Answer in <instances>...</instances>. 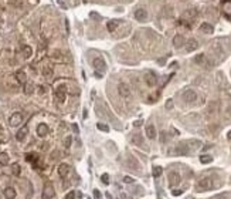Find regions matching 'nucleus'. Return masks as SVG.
Segmentation results:
<instances>
[{"instance_id":"obj_29","label":"nucleus","mask_w":231,"mask_h":199,"mask_svg":"<svg viewBox=\"0 0 231 199\" xmlns=\"http://www.w3.org/2000/svg\"><path fill=\"white\" fill-rule=\"evenodd\" d=\"M43 74L45 75V77H51V75H53V68L48 67V65H45L43 68Z\"/></svg>"},{"instance_id":"obj_32","label":"nucleus","mask_w":231,"mask_h":199,"mask_svg":"<svg viewBox=\"0 0 231 199\" xmlns=\"http://www.w3.org/2000/svg\"><path fill=\"white\" fill-rule=\"evenodd\" d=\"M33 88H34L33 84H24V92H26V94H31Z\"/></svg>"},{"instance_id":"obj_44","label":"nucleus","mask_w":231,"mask_h":199,"mask_svg":"<svg viewBox=\"0 0 231 199\" xmlns=\"http://www.w3.org/2000/svg\"><path fill=\"white\" fill-rule=\"evenodd\" d=\"M142 124V121H135V127H139Z\"/></svg>"},{"instance_id":"obj_43","label":"nucleus","mask_w":231,"mask_h":199,"mask_svg":"<svg viewBox=\"0 0 231 199\" xmlns=\"http://www.w3.org/2000/svg\"><path fill=\"white\" fill-rule=\"evenodd\" d=\"M40 88V94H44L45 92V90H44V87H38Z\"/></svg>"},{"instance_id":"obj_3","label":"nucleus","mask_w":231,"mask_h":199,"mask_svg":"<svg viewBox=\"0 0 231 199\" xmlns=\"http://www.w3.org/2000/svg\"><path fill=\"white\" fill-rule=\"evenodd\" d=\"M118 91L119 94H121V97L124 98H130V95H132V91H130V88H129V86L126 84V83H121L118 86Z\"/></svg>"},{"instance_id":"obj_45","label":"nucleus","mask_w":231,"mask_h":199,"mask_svg":"<svg viewBox=\"0 0 231 199\" xmlns=\"http://www.w3.org/2000/svg\"><path fill=\"white\" fill-rule=\"evenodd\" d=\"M107 198H108V199H112V196H111V194H109V192L107 194Z\"/></svg>"},{"instance_id":"obj_14","label":"nucleus","mask_w":231,"mask_h":199,"mask_svg":"<svg viewBox=\"0 0 231 199\" xmlns=\"http://www.w3.org/2000/svg\"><path fill=\"white\" fill-rule=\"evenodd\" d=\"M37 134H38V137H45V135L48 134V127H47V124H44V122L38 124Z\"/></svg>"},{"instance_id":"obj_8","label":"nucleus","mask_w":231,"mask_h":199,"mask_svg":"<svg viewBox=\"0 0 231 199\" xmlns=\"http://www.w3.org/2000/svg\"><path fill=\"white\" fill-rule=\"evenodd\" d=\"M55 97L60 102L65 101V86H58L57 90H55Z\"/></svg>"},{"instance_id":"obj_25","label":"nucleus","mask_w":231,"mask_h":199,"mask_svg":"<svg viewBox=\"0 0 231 199\" xmlns=\"http://www.w3.org/2000/svg\"><path fill=\"white\" fill-rule=\"evenodd\" d=\"M0 164H1V165H7V164H9V155L4 154V152L0 154Z\"/></svg>"},{"instance_id":"obj_17","label":"nucleus","mask_w":231,"mask_h":199,"mask_svg":"<svg viewBox=\"0 0 231 199\" xmlns=\"http://www.w3.org/2000/svg\"><path fill=\"white\" fill-rule=\"evenodd\" d=\"M200 32L206 33V34H210V33L214 32V29H213V26H211L210 23H203V24L200 26Z\"/></svg>"},{"instance_id":"obj_33","label":"nucleus","mask_w":231,"mask_h":199,"mask_svg":"<svg viewBox=\"0 0 231 199\" xmlns=\"http://www.w3.org/2000/svg\"><path fill=\"white\" fill-rule=\"evenodd\" d=\"M97 127H98V129H101V131H105V132H109V127H108V125L101 124V122H98V124H97Z\"/></svg>"},{"instance_id":"obj_20","label":"nucleus","mask_w":231,"mask_h":199,"mask_svg":"<svg viewBox=\"0 0 231 199\" xmlns=\"http://www.w3.org/2000/svg\"><path fill=\"white\" fill-rule=\"evenodd\" d=\"M4 196H6L7 199H14V198H16V191L9 186V188L4 189Z\"/></svg>"},{"instance_id":"obj_7","label":"nucleus","mask_w":231,"mask_h":199,"mask_svg":"<svg viewBox=\"0 0 231 199\" xmlns=\"http://www.w3.org/2000/svg\"><path fill=\"white\" fill-rule=\"evenodd\" d=\"M94 68L95 70H99V73H102L104 70H105V61H104L102 57H97V59H94Z\"/></svg>"},{"instance_id":"obj_2","label":"nucleus","mask_w":231,"mask_h":199,"mask_svg":"<svg viewBox=\"0 0 231 199\" xmlns=\"http://www.w3.org/2000/svg\"><path fill=\"white\" fill-rule=\"evenodd\" d=\"M214 186V183H213V179L210 176H206V178H201L197 185H196V189H197V192H206V191H210V189Z\"/></svg>"},{"instance_id":"obj_22","label":"nucleus","mask_w":231,"mask_h":199,"mask_svg":"<svg viewBox=\"0 0 231 199\" xmlns=\"http://www.w3.org/2000/svg\"><path fill=\"white\" fill-rule=\"evenodd\" d=\"M118 26H119V20H111L107 24V29H108V32H115Z\"/></svg>"},{"instance_id":"obj_15","label":"nucleus","mask_w":231,"mask_h":199,"mask_svg":"<svg viewBox=\"0 0 231 199\" xmlns=\"http://www.w3.org/2000/svg\"><path fill=\"white\" fill-rule=\"evenodd\" d=\"M68 171H70V165H68V164H60V167H58V175L60 176L61 178L67 176Z\"/></svg>"},{"instance_id":"obj_5","label":"nucleus","mask_w":231,"mask_h":199,"mask_svg":"<svg viewBox=\"0 0 231 199\" xmlns=\"http://www.w3.org/2000/svg\"><path fill=\"white\" fill-rule=\"evenodd\" d=\"M174 152H176L177 155H187V154L192 152V148L187 145V142H183V144H179V145L176 146Z\"/></svg>"},{"instance_id":"obj_27","label":"nucleus","mask_w":231,"mask_h":199,"mask_svg":"<svg viewBox=\"0 0 231 199\" xmlns=\"http://www.w3.org/2000/svg\"><path fill=\"white\" fill-rule=\"evenodd\" d=\"M23 53H24V57L28 59V57L31 56V53H33L31 47H30V46H24V47H23Z\"/></svg>"},{"instance_id":"obj_35","label":"nucleus","mask_w":231,"mask_h":199,"mask_svg":"<svg viewBox=\"0 0 231 199\" xmlns=\"http://www.w3.org/2000/svg\"><path fill=\"white\" fill-rule=\"evenodd\" d=\"M71 141H72V138H71V137H67V138H65V142H64L65 148H70V146H71Z\"/></svg>"},{"instance_id":"obj_28","label":"nucleus","mask_w":231,"mask_h":199,"mask_svg":"<svg viewBox=\"0 0 231 199\" xmlns=\"http://www.w3.org/2000/svg\"><path fill=\"white\" fill-rule=\"evenodd\" d=\"M128 164H129V167H132V165H133V169H138V168H139V164H138V161L135 159L133 156H130V158H129Z\"/></svg>"},{"instance_id":"obj_1","label":"nucleus","mask_w":231,"mask_h":199,"mask_svg":"<svg viewBox=\"0 0 231 199\" xmlns=\"http://www.w3.org/2000/svg\"><path fill=\"white\" fill-rule=\"evenodd\" d=\"M196 16H197V10L196 9H189L180 17V24H184L186 27H190L192 23L194 22V17Z\"/></svg>"},{"instance_id":"obj_41","label":"nucleus","mask_w":231,"mask_h":199,"mask_svg":"<svg viewBox=\"0 0 231 199\" xmlns=\"http://www.w3.org/2000/svg\"><path fill=\"white\" fill-rule=\"evenodd\" d=\"M94 196H95V199H101V194H99V191H94Z\"/></svg>"},{"instance_id":"obj_10","label":"nucleus","mask_w":231,"mask_h":199,"mask_svg":"<svg viewBox=\"0 0 231 199\" xmlns=\"http://www.w3.org/2000/svg\"><path fill=\"white\" fill-rule=\"evenodd\" d=\"M22 121H23V117H22V114H19V113H14L10 117V125L11 127H17V125H20L22 124Z\"/></svg>"},{"instance_id":"obj_9","label":"nucleus","mask_w":231,"mask_h":199,"mask_svg":"<svg viewBox=\"0 0 231 199\" xmlns=\"http://www.w3.org/2000/svg\"><path fill=\"white\" fill-rule=\"evenodd\" d=\"M180 183V175L177 172H170L169 173V185L170 186H176Z\"/></svg>"},{"instance_id":"obj_23","label":"nucleus","mask_w":231,"mask_h":199,"mask_svg":"<svg viewBox=\"0 0 231 199\" xmlns=\"http://www.w3.org/2000/svg\"><path fill=\"white\" fill-rule=\"evenodd\" d=\"M26 159L28 162H31L34 167H37V161H38V156L36 155V154H27L26 155Z\"/></svg>"},{"instance_id":"obj_21","label":"nucleus","mask_w":231,"mask_h":199,"mask_svg":"<svg viewBox=\"0 0 231 199\" xmlns=\"http://www.w3.org/2000/svg\"><path fill=\"white\" fill-rule=\"evenodd\" d=\"M132 144H135V145H143V138H142V135L140 134H135L133 137H132Z\"/></svg>"},{"instance_id":"obj_39","label":"nucleus","mask_w":231,"mask_h":199,"mask_svg":"<svg viewBox=\"0 0 231 199\" xmlns=\"http://www.w3.org/2000/svg\"><path fill=\"white\" fill-rule=\"evenodd\" d=\"M166 108H167V110H170V108H173V101H172V100H169V101L166 102Z\"/></svg>"},{"instance_id":"obj_36","label":"nucleus","mask_w":231,"mask_h":199,"mask_svg":"<svg viewBox=\"0 0 231 199\" xmlns=\"http://www.w3.org/2000/svg\"><path fill=\"white\" fill-rule=\"evenodd\" d=\"M133 181L135 179L132 176H124V182L125 183H133Z\"/></svg>"},{"instance_id":"obj_24","label":"nucleus","mask_w":231,"mask_h":199,"mask_svg":"<svg viewBox=\"0 0 231 199\" xmlns=\"http://www.w3.org/2000/svg\"><path fill=\"white\" fill-rule=\"evenodd\" d=\"M26 135H27V127H23L19 132H17V135H16V138H17V141H23L24 138H26Z\"/></svg>"},{"instance_id":"obj_4","label":"nucleus","mask_w":231,"mask_h":199,"mask_svg":"<svg viewBox=\"0 0 231 199\" xmlns=\"http://www.w3.org/2000/svg\"><path fill=\"white\" fill-rule=\"evenodd\" d=\"M182 98H183V101H186V102H194L197 100V94L193 90H186L182 94Z\"/></svg>"},{"instance_id":"obj_19","label":"nucleus","mask_w":231,"mask_h":199,"mask_svg":"<svg viewBox=\"0 0 231 199\" xmlns=\"http://www.w3.org/2000/svg\"><path fill=\"white\" fill-rule=\"evenodd\" d=\"M146 135H148V138H151V140L156 138V128L153 125H148V127H146Z\"/></svg>"},{"instance_id":"obj_34","label":"nucleus","mask_w":231,"mask_h":199,"mask_svg":"<svg viewBox=\"0 0 231 199\" xmlns=\"http://www.w3.org/2000/svg\"><path fill=\"white\" fill-rule=\"evenodd\" d=\"M13 173H14V175H20V165H19V164H14V165H13Z\"/></svg>"},{"instance_id":"obj_40","label":"nucleus","mask_w":231,"mask_h":199,"mask_svg":"<svg viewBox=\"0 0 231 199\" xmlns=\"http://www.w3.org/2000/svg\"><path fill=\"white\" fill-rule=\"evenodd\" d=\"M119 199H132L129 195H126V194H121V196H119Z\"/></svg>"},{"instance_id":"obj_18","label":"nucleus","mask_w":231,"mask_h":199,"mask_svg":"<svg viewBox=\"0 0 231 199\" xmlns=\"http://www.w3.org/2000/svg\"><path fill=\"white\" fill-rule=\"evenodd\" d=\"M16 80L20 83V84H26V81H27V75H26V73L24 71H17L16 73Z\"/></svg>"},{"instance_id":"obj_46","label":"nucleus","mask_w":231,"mask_h":199,"mask_svg":"<svg viewBox=\"0 0 231 199\" xmlns=\"http://www.w3.org/2000/svg\"><path fill=\"white\" fill-rule=\"evenodd\" d=\"M228 140H231V131L228 132Z\"/></svg>"},{"instance_id":"obj_42","label":"nucleus","mask_w":231,"mask_h":199,"mask_svg":"<svg viewBox=\"0 0 231 199\" xmlns=\"http://www.w3.org/2000/svg\"><path fill=\"white\" fill-rule=\"evenodd\" d=\"M183 194V191H173V195L174 196H179V195H182Z\"/></svg>"},{"instance_id":"obj_30","label":"nucleus","mask_w":231,"mask_h":199,"mask_svg":"<svg viewBox=\"0 0 231 199\" xmlns=\"http://www.w3.org/2000/svg\"><path fill=\"white\" fill-rule=\"evenodd\" d=\"M213 161V158L210 155H203V156H200V162L201 164H210V162Z\"/></svg>"},{"instance_id":"obj_26","label":"nucleus","mask_w":231,"mask_h":199,"mask_svg":"<svg viewBox=\"0 0 231 199\" xmlns=\"http://www.w3.org/2000/svg\"><path fill=\"white\" fill-rule=\"evenodd\" d=\"M194 61H196L197 64H204V63H206V56H204V54H199V56H196Z\"/></svg>"},{"instance_id":"obj_6","label":"nucleus","mask_w":231,"mask_h":199,"mask_svg":"<svg viewBox=\"0 0 231 199\" xmlns=\"http://www.w3.org/2000/svg\"><path fill=\"white\" fill-rule=\"evenodd\" d=\"M145 81H146V84H148L149 87L156 86V83H157V75H156L153 71H148L146 75H145Z\"/></svg>"},{"instance_id":"obj_11","label":"nucleus","mask_w":231,"mask_h":199,"mask_svg":"<svg viewBox=\"0 0 231 199\" xmlns=\"http://www.w3.org/2000/svg\"><path fill=\"white\" fill-rule=\"evenodd\" d=\"M135 19L139 20V22H145L146 19H148V11L145 9H138V10L135 11Z\"/></svg>"},{"instance_id":"obj_37","label":"nucleus","mask_w":231,"mask_h":199,"mask_svg":"<svg viewBox=\"0 0 231 199\" xmlns=\"http://www.w3.org/2000/svg\"><path fill=\"white\" fill-rule=\"evenodd\" d=\"M74 198H75V192L74 191H71V192H68L65 195V199H74Z\"/></svg>"},{"instance_id":"obj_38","label":"nucleus","mask_w":231,"mask_h":199,"mask_svg":"<svg viewBox=\"0 0 231 199\" xmlns=\"http://www.w3.org/2000/svg\"><path fill=\"white\" fill-rule=\"evenodd\" d=\"M108 178H109V176H108L107 173H104L102 176H101V179H102V182H104V183H109V179H108Z\"/></svg>"},{"instance_id":"obj_13","label":"nucleus","mask_w":231,"mask_h":199,"mask_svg":"<svg viewBox=\"0 0 231 199\" xmlns=\"http://www.w3.org/2000/svg\"><path fill=\"white\" fill-rule=\"evenodd\" d=\"M197 47H199V43H197L196 38H190V40L187 41V44H186V50H187L189 53H190V51H194V50H197Z\"/></svg>"},{"instance_id":"obj_12","label":"nucleus","mask_w":231,"mask_h":199,"mask_svg":"<svg viewBox=\"0 0 231 199\" xmlns=\"http://www.w3.org/2000/svg\"><path fill=\"white\" fill-rule=\"evenodd\" d=\"M184 43H186V38L183 37L182 34H177L176 37L173 38V46H174L176 49H180V47H183V46H184Z\"/></svg>"},{"instance_id":"obj_31","label":"nucleus","mask_w":231,"mask_h":199,"mask_svg":"<svg viewBox=\"0 0 231 199\" xmlns=\"http://www.w3.org/2000/svg\"><path fill=\"white\" fill-rule=\"evenodd\" d=\"M160 175H162V168L160 167H155V168H153V176L159 178Z\"/></svg>"},{"instance_id":"obj_16","label":"nucleus","mask_w":231,"mask_h":199,"mask_svg":"<svg viewBox=\"0 0 231 199\" xmlns=\"http://www.w3.org/2000/svg\"><path fill=\"white\" fill-rule=\"evenodd\" d=\"M54 196V188L51 185H45V188H44V194H43V198L44 199H50Z\"/></svg>"}]
</instances>
